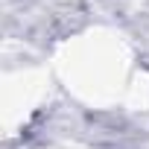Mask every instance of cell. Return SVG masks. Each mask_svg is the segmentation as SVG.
Here are the masks:
<instances>
[{"mask_svg":"<svg viewBox=\"0 0 149 149\" xmlns=\"http://www.w3.org/2000/svg\"><path fill=\"white\" fill-rule=\"evenodd\" d=\"M73 88L85 97H108L114 94V85H123L126 73V56L120 44L108 41H88L82 44L73 58L67 61Z\"/></svg>","mask_w":149,"mask_h":149,"instance_id":"cell-1","label":"cell"}]
</instances>
